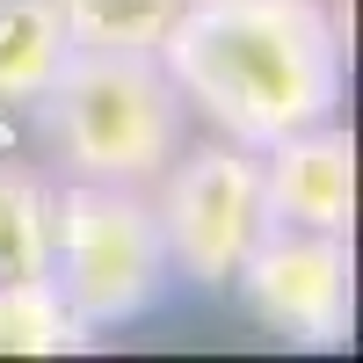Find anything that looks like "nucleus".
I'll return each mask as SVG.
<instances>
[{
    "label": "nucleus",
    "mask_w": 363,
    "mask_h": 363,
    "mask_svg": "<svg viewBox=\"0 0 363 363\" xmlns=\"http://www.w3.org/2000/svg\"><path fill=\"white\" fill-rule=\"evenodd\" d=\"M44 284L87 335H116V327L145 320L174 284L153 196L131 189V182H66V189H51Z\"/></svg>",
    "instance_id": "3"
},
{
    "label": "nucleus",
    "mask_w": 363,
    "mask_h": 363,
    "mask_svg": "<svg viewBox=\"0 0 363 363\" xmlns=\"http://www.w3.org/2000/svg\"><path fill=\"white\" fill-rule=\"evenodd\" d=\"M145 189H153V218H160L174 277H189L196 291H225L240 255H247L262 240V225H269L255 145H240V138L182 145Z\"/></svg>",
    "instance_id": "4"
},
{
    "label": "nucleus",
    "mask_w": 363,
    "mask_h": 363,
    "mask_svg": "<svg viewBox=\"0 0 363 363\" xmlns=\"http://www.w3.org/2000/svg\"><path fill=\"white\" fill-rule=\"evenodd\" d=\"M153 58L182 109L240 145L342 116L349 87V44L327 0H182Z\"/></svg>",
    "instance_id": "1"
},
{
    "label": "nucleus",
    "mask_w": 363,
    "mask_h": 363,
    "mask_svg": "<svg viewBox=\"0 0 363 363\" xmlns=\"http://www.w3.org/2000/svg\"><path fill=\"white\" fill-rule=\"evenodd\" d=\"M95 335L58 306V291L44 277H15L0 284V356H66L87 349Z\"/></svg>",
    "instance_id": "9"
},
{
    "label": "nucleus",
    "mask_w": 363,
    "mask_h": 363,
    "mask_svg": "<svg viewBox=\"0 0 363 363\" xmlns=\"http://www.w3.org/2000/svg\"><path fill=\"white\" fill-rule=\"evenodd\" d=\"M66 51L58 0H0V109H37Z\"/></svg>",
    "instance_id": "7"
},
{
    "label": "nucleus",
    "mask_w": 363,
    "mask_h": 363,
    "mask_svg": "<svg viewBox=\"0 0 363 363\" xmlns=\"http://www.w3.org/2000/svg\"><path fill=\"white\" fill-rule=\"evenodd\" d=\"M255 327H269L291 349H349L356 327V255L349 233H298L262 225V240L240 255L233 284Z\"/></svg>",
    "instance_id": "5"
},
{
    "label": "nucleus",
    "mask_w": 363,
    "mask_h": 363,
    "mask_svg": "<svg viewBox=\"0 0 363 363\" xmlns=\"http://www.w3.org/2000/svg\"><path fill=\"white\" fill-rule=\"evenodd\" d=\"M37 131L73 182H131L145 189L182 153V95L153 51H66L37 95Z\"/></svg>",
    "instance_id": "2"
},
{
    "label": "nucleus",
    "mask_w": 363,
    "mask_h": 363,
    "mask_svg": "<svg viewBox=\"0 0 363 363\" xmlns=\"http://www.w3.org/2000/svg\"><path fill=\"white\" fill-rule=\"evenodd\" d=\"M51 262V182L37 167L0 160V284L44 277Z\"/></svg>",
    "instance_id": "8"
},
{
    "label": "nucleus",
    "mask_w": 363,
    "mask_h": 363,
    "mask_svg": "<svg viewBox=\"0 0 363 363\" xmlns=\"http://www.w3.org/2000/svg\"><path fill=\"white\" fill-rule=\"evenodd\" d=\"M255 167H262L269 225H298V233H349L356 225V138L335 116L255 145Z\"/></svg>",
    "instance_id": "6"
},
{
    "label": "nucleus",
    "mask_w": 363,
    "mask_h": 363,
    "mask_svg": "<svg viewBox=\"0 0 363 363\" xmlns=\"http://www.w3.org/2000/svg\"><path fill=\"white\" fill-rule=\"evenodd\" d=\"M182 0H58L73 51H160Z\"/></svg>",
    "instance_id": "10"
}]
</instances>
